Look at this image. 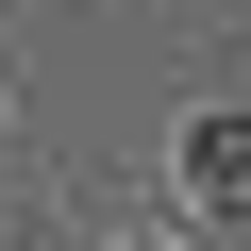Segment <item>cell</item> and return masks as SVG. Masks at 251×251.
Returning a JSON list of instances; mask_svg holds the SVG:
<instances>
[{
	"mask_svg": "<svg viewBox=\"0 0 251 251\" xmlns=\"http://www.w3.org/2000/svg\"><path fill=\"white\" fill-rule=\"evenodd\" d=\"M134 251H184V234H134Z\"/></svg>",
	"mask_w": 251,
	"mask_h": 251,
	"instance_id": "2",
	"label": "cell"
},
{
	"mask_svg": "<svg viewBox=\"0 0 251 251\" xmlns=\"http://www.w3.org/2000/svg\"><path fill=\"white\" fill-rule=\"evenodd\" d=\"M184 201H201V218L251 201V100H201V117H184Z\"/></svg>",
	"mask_w": 251,
	"mask_h": 251,
	"instance_id": "1",
	"label": "cell"
}]
</instances>
